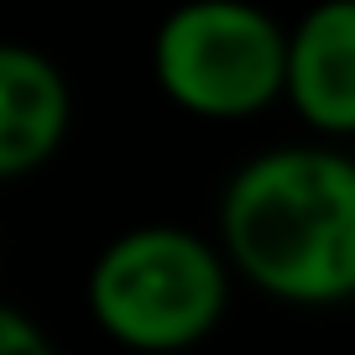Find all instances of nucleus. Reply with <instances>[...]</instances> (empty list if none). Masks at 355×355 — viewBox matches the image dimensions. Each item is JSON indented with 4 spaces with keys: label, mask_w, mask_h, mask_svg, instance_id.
Wrapping results in <instances>:
<instances>
[{
    "label": "nucleus",
    "mask_w": 355,
    "mask_h": 355,
    "mask_svg": "<svg viewBox=\"0 0 355 355\" xmlns=\"http://www.w3.org/2000/svg\"><path fill=\"white\" fill-rule=\"evenodd\" d=\"M0 355H58V350L42 334V324H32L26 313L0 303Z\"/></svg>",
    "instance_id": "423d86ee"
},
{
    "label": "nucleus",
    "mask_w": 355,
    "mask_h": 355,
    "mask_svg": "<svg viewBox=\"0 0 355 355\" xmlns=\"http://www.w3.org/2000/svg\"><path fill=\"white\" fill-rule=\"evenodd\" d=\"M225 256L251 288L298 309L355 298V157L272 146L230 178L220 204Z\"/></svg>",
    "instance_id": "f257e3e1"
},
{
    "label": "nucleus",
    "mask_w": 355,
    "mask_h": 355,
    "mask_svg": "<svg viewBox=\"0 0 355 355\" xmlns=\"http://www.w3.org/2000/svg\"><path fill=\"white\" fill-rule=\"evenodd\" d=\"M68 78L37 47L0 42V183L26 178L68 136Z\"/></svg>",
    "instance_id": "39448f33"
},
{
    "label": "nucleus",
    "mask_w": 355,
    "mask_h": 355,
    "mask_svg": "<svg viewBox=\"0 0 355 355\" xmlns=\"http://www.w3.org/2000/svg\"><path fill=\"white\" fill-rule=\"evenodd\" d=\"M288 100L319 136H355V0H319L288 32Z\"/></svg>",
    "instance_id": "20e7f679"
},
{
    "label": "nucleus",
    "mask_w": 355,
    "mask_h": 355,
    "mask_svg": "<svg viewBox=\"0 0 355 355\" xmlns=\"http://www.w3.org/2000/svg\"><path fill=\"white\" fill-rule=\"evenodd\" d=\"M162 94L204 121H241L288 94V32L251 0H189L152 37Z\"/></svg>",
    "instance_id": "7ed1b4c3"
},
{
    "label": "nucleus",
    "mask_w": 355,
    "mask_h": 355,
    "mask_svg": "<svg viewBox=\"0 0 355 355\" xmlns=\"http://www.w3.org/2000/svg\"><path fill=\"white\" fill-rule=\"evenodd\" d=\"M230 298L225 261L183 225H136L89 266V313L115 345L178 355L214 334Z\"/></svg>",
    "instance_id": "f03ea898"
}]
</instances>
